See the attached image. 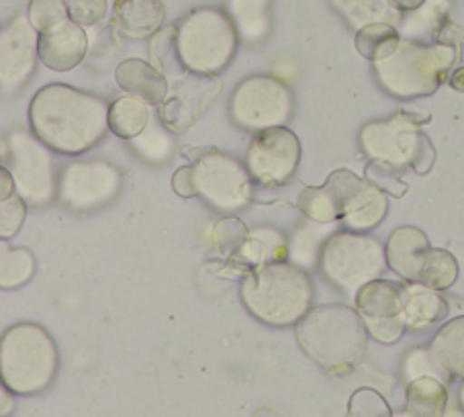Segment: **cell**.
<instances>
[{
    "label": "cell",
    "mask_w": 464,
    "mask_h": 417,
    "mask_svg": "<svg viewBox=\"0 0 464 417\" xmlns=\"http://www.w3.org/2000/svg\"><path fill=\"white\" fill-rule=\"evenodd\" d=\"M109 104L68 84L39 88L29 104V127L39 141L66 156L92 150L109 130Z\"/></svg>",
    "instance_id": "1"
},
{
    "label": "cell",
    "mask_w": 464,
    "mask_h": 417,
    "mask_svg": "<svg viewBox=\"0 0 464 417\" xmlns=\"http://www.w3.org/2000/svg\"><path fill=\"white\" fill-rule=\"evenodd\" d=\"M295 335L305 356L332 374L350 373L368 348L362 315L343 303L317 305L297 324Z\"/></svg>",
    "instance_id": "2"
},
{
    "label": "cell",
    "mask_w": 464,
    "mask_h": 417,
    "mask_svg": "<svg viewBox=\"0 0 464 417\" xmlns=\"http://www.w3.org/2000/svg\"><path fill=\"white\" fill-rule=\"evenodd\" d=\"M244 307L272 327L297 325L314 309L311 276L289 260L268 262L246 275L239 286Z\"/></svg>",
    "instance_id": "3"
},
{
    "label": "cell",
    "mask_w": 464,
    "mask_h": 417,
    "mask_svg": "<svg viewBox=\"0 0 464 417\" xmlns=\"http://www.w3.org/2000/svg\"><path fill=\"white\" fill-rule=\"evenodd\" d=\"M459 58L454 45L418 44L401 39L389 58L374 62L377 82L395 99H418L434 94L450 78V70Z\"/></svg>",
    "instance_id": "4"
},
{
    "label": "cell",
    "mask_w": 464,
    "mask_h": 417,
    "mask_svg": "<svg viewBox=\"0 0 464 417\" xmlns=\"http://www.w3.org/2000/svg\"><path fill=\"white\" fill-rule=\"evenodd\" d=\"M60 371V352L45 327L14 324L0 340L3 387L17 395H35L53 383Z\"/></svg>",
    "instance_id": "5"
},
{
    "label": "cell",
    "mask_w": 464,
    "mask_h": 417,
    "mask_svg": "<svg viewBox=\"0 0 464 417\" xmlns=\"http://www.w3.org/2000/svg\"><path fill=\"white\" fill-rule=\"evenodd\" d=\"M239 34L226 11L203 6L176 25V58L188 74L219 76L236 58Z\"/></svg>",
    "instance_id": "6"
},
{
    "label": "cell",
    "mask_w": 464,
    "mask_h": 417,
    "mask_svg": "<svg viewBox=\"0 0 464 417\" xmlns=\"http://www.w3.org/2000/svg\"><path fill=\"white\" fill-rule=\"evenodd\" d=\"M420 127L401 109L393 117L366 123L358 133L360 150L371 164L397 174L413 168L420 176H426L436 164V150Z\"/></svg>",
    "instance_id": "7"
},
{
    "label": "cell",
    "mask_w": 464,
    "mask_h": 417,
    "mask_svg": "<svg viewBox=\"0 0 464 417\" xmlns=\"http://www.w3.org/2000/svg\"><path fill=\"white\" fill-rule=\"evenodd\" d=\"M317 260L327 283L354 299L360 288L379 280L389 267L387 247L377 238L350 229L327 238Z\"/></svg>",
    "instance_id": "8"
},
{
    "label": "cell",
    "mask_w": 464,
    "mask_h": 417,
    "mask_svg": "<svg viewBox=\"0 0 464 417\" xmlns=\"http://www.w3.org/2000/svg\"><path fill=\"white\" fill-rule=\"evenodd\" d=\"M295 111L293 91L281 78L254 74L239 82L229 99V117L244 131L285 127Z\"/></svg>",
    "instance_id": "9"
},
{
    "label": "cell",
    "mask_w": 464,
    "mask_h": 417,
    "mask_svg": "<svg viewBox=\"0 0 464 417\" xmlns=\"http://www.w3.org/2000/svg\"><path fill=\"white\" fill-rule=\"evenodd\" d=\"M3 158L9 160L14 187L29 207H47L58 197V179L50 148L34 131L13 130L3 143Z\"/></svg>",
    "instance_id": "10"
},
{
    "label": "cell",
    "mask_w": 464,
    "mask_h": 417,
    "mask_svg": "<svg viewBox=\"0 0 464 417\" xmlns=\"http://www.w3.org/2000/svg\"><path fill=\"white\" fill-rule=\"evenodd\" d=\"M197 192L213 211L234 215L254 199V179L246 164L219 150H203L193 164Z\"/></svg>",
    "instance_id": "11"
},
{
    "label": "cell",
    "mask_w": 464,
    "mask_h": 417,
    "mask_svg": "<svg viewBox=\"0 0 464 417\" xmlns=\"http://www.w3.org/2000/svg\"><path fill=\"white\" fill-rule=\"evenodd\" d=\"M123 187V174L105 160L72 162L60 176V203L74 213L99 211L113 200Z\"/></svg>",
    "instance_id": "12"
},
{
    "label": "cell",
    "mask_w": 464,
    "mask_h": 417,
    "mask_svg": "<svg viewBox=\"0 0 464 417\" xmlns=\"http://www.w3.org/2000/svg\"><path fill=\"white\" fill-rule=\"evenodd\" d=\"M301 164V141L289 127H272L254 133L246 151V168L264 187L289 182Z\"/></svg>",
    "instance_id": "13"
},
{
    "label": "cell",
    "mask_w": 464,
    "mask_h": 417,
    "mask_svg": "<svg viewBox=\"0 0 464 417\" xmlns=\"http://www.w3.org/2000/svg\"><path fill=\"white\" fill-rule=\"evenodd\" d=\"M39 60V31L29 15H19L0 34V86L14 96L34 76Z\"/></svg>",
    "instance_id": "14"
},
{
    "label": "cell",
    "mask_w": 464,
    "mask_h": 417,
    "mask_svg": "<svg viewBox=\"0 0 464 417\" xmlns=\"http://www.w3.org/2000/svg\"><path fill=\"white\" fill-rule=\"evenodd\" d=\"M221 91L218 76H182L174 82L166 101L160 104L158 117L174 135L188 131Z\"/></svg>",
    "instance_id": "15"
},
{
    "label": "cell",
    "mask_w": 464,
    "mask_h": 417,
    "mask_svg": "<svg viewBox=\"0 0 464 417\" xmlns=\"http://www.w3.org/2000/svg\"><path fill=\"white\" fill-rule=\"evenodd\" d=\"M88 35L76 21L66 19L39 34V62L53 72H70L82 63Z\"/></svg>",
    "instance_id": "16"
},
{
    "label": "cell",
    "mask_w": 464,
    "mask_h": 417,
    "mask_svg": "<svg viewBox=\"0 0 464 417\" xmlns=\"http://www.w3.org/2000/svg\"><path fill=\"white\" fill-rule=\"evenodd\" d=\"M387 264L405 283H420L421 267L431 250L428 236L420 228L401 226L387 242Z\"/></svg>",
    "instance_id": "17"
},
{
    "label": "cell",
    "mask_w": 464,
    "mask_h": 417,
    "mask_svg": "<svg viewBox=\"0 0 464 417\" xmlns=\"http://www.w3.org/2000/svg\"><path fill=\"white\" fill-rule=\"evenodd\" d=\"M115 80L125 94L138 96L150 107H160L166 101L170 86L154 63L141 58H127L115 68Z\"/></svg>",
    "instance_id": "18"
},
{
    "label": "cell",
    "mask_w": 464,
    "mask_h": 417,
    "mask_svg": "<svg viewBox=\"0 0 464 417\" xmlns=\"http://www.w3.org/2000/svg\"><path fill=\"white\" fill-rule=\"evenodd\" d=\"M166 9L162 0H115L113 25L127 39H148L162 29Z\"/></svg>",
    "instance_id": "19"
},
{
    "label": "cell",
    "mask_w": 464,
    "mask_h": 417,
    "mask_svg": "<svg viewBox=\"0 0 464 417\" xmlns=\"http://www.w3.org/2000/svg\"><path fill=\"white\" fill-rule=\"evenodd\" d=\"M389 213V199L387 192H382L379 187H374L371 180L362 182L354 197L343 211V226L350 231H358V234H366V231L374 229L385 221Z\"/></svg>",
    "instance_id": "20"
},
{
    "label": "cell",
    "mask_w": 464,
    "mask_h": 417,
    "mask_svg": "<svg viewBox=\"0 0 464 417\" xmlns=\"http://www.w3.org/2000/svg\"><path fill=\"white\" fill-rule=\"evenodd\" d=\"M448 315V301L440 291L428 288L420 283H410L405 286V301L401 319L407 330L421 332L428 330Z\"/></svg>",
    "instance_id": "21"
},
{
    "label": "cell",
    "mask_w": 464,
    "mask_h": 417,
    "mask_svg": "<svg viewBox=\"0 0 464 417\" xmlns=\"http://www.w3.org/2000/svg\"><path fill=\"white\" fill-rule=\"evenodd\" d=\"M428 352L440 373L464 381V315L440 327Z\"/></svg>",
    "instance_id": "22"
},
{
    "label": "cell",
    "mask_w": 464,
    "mask_h": 417,
    "mask_svg": "<svg viewBox=\"0 0 464 417\" xmlns=\"http://www.w3.org/2000/svg\"><path fill=\"white\" fill-rule=\"evenodd\" d=\"M405 301V285L393 283V280H372L362 286L356 295V311L362 317L382 319L397 317L403 311Z\"/></svg>",
    "instance_id": "23"
},
{
    "label": "cell",
    "mask_w": 464,
    "mask_h": 417,
    "mask_svg": "<svg viewBox=\"0 0 464 417\" xmlns=\"http://www.w3.org/2000/svg\"><path fill=\"white\" fill-rule=\"evenodd\" d=\"M448 13H450V0H426L420 9L403 13L399 34L410 42L436 44L440 31L448 23Z\"/></svg>",
    "instance_id": "24"
},
{
    "label": "cell",
    "mask_w": 464,
    "mask_h": 417,
    "mask_svg": "<svg viewBox=\"0 0 464 417\" xmlns=\"http://www.w3.org/2000/svg\"><path fill=\"white\" fill-rule=\"evenodd\" d=\"M448 389L438 376H420L407 384L405 417H444Z\"/></svg>",
    "instance_id": "25"
},
{
    "label": "cell",
    "mask_w": 464,
    "mask_h": 417,
    "mask_svg": "<svg viewBox=\"0 0 464 417\" xmlns=\"http://www.w3.org/2000/svg\"><path fill=\"white\" fill-rule=\"evenodd\" d=\"M330 3L356 31L372 23H389L399 29L403 21V13L397 11L391 0H330Z\"/></svg>",
    "instance_id": "26"
},
{
    "label": "cell",
    "mask_w": 464,
    "mask_h": 417,
    "mask_svg": "<svg viewBox=\"0 0 464 417\" xmlns=\"http://www.w3.org/2000/svg\"><path fill=\"white\" fill-rule=\"evenodd\" d=\"M150 104L138 96H119L109 109V130L121 140H135L150 125Z\"/></svg>",
    "instance_id": "27"
},
{
    "label": "cell",
    "mask_w": 464,
    "mask_h": 417,
    "mask_svg": "<svg viewBox=\"0 0 464 417\" xmlns=\"http://www.w3.org/2000/svg\"><path fill=\"white\" fill-rule=\"evenodd\" d=\"M401 39L397 27L389 23H372V25L356 31V50L364 60L374 63L395 53Z\"/></svg>",
    "instance_id": "28"
},
{
    "label": "cell",
    "mask_w": 464,
    "mask_h": 417,
    "mask_svg": "<svg viewBox=\"0 0 464 417\" xmlns=\"http://www.w3.org/2000/svg\"><path fill=\"white\" fill-rule=\"evenodd\" d=\"M35 275V256L27 247H9L3 242L0 250V286L3 291H14L27 285Z\"/></svg>",
    "instance_id": "29"
},
{
    "label": "cell",
    "mask_w": 464,
    "mask_h": 417,
    "mask_svg": "<svg viewBox=\"0 0 464 417\" xmlns=\"http://www.w3.org/2000/svg\"><path fill=\"white\" fill-rule=\"evenodd\" d=\"M459 275L460 267L454 254L444 250V247H431L421 267L420 285L434 288V291H446L459 280Z\"/></svg>",
    "instance_id": "30"
},
{
    "label": "cell",
    "mask_w": 464,
    "mask_h": 417,
    "mask_svg": "<svg viewBox=\"0 0 464 417\" xmlns=\"http://www.w3.org/2000/svg\"><path fill=\"white\" fill-rule=\"evenodd\" d=\"M299 211L314 223H335L342 221V208L334 190L324 187H305L297 199Z\"/></svg>",
    "instance_id": "31"
},
{
    "label": "cell",
    "mask_w": 464,
    "mask_h": 417,
    "mask_svg": "<svg viewBox=\"0 0 464 417\" xmlns=\"http://www.w3.org/2000/svg\"><path fill=\"white\" fill-rule=\"evenodd\" d=\"M131 141L133 148L138 150L143 158L150 160V162H166L174 151L172 131L168 130L160 117H151L146 131Z\"/></svg>",
    "instance_id": "32"
},
{
    "label": "cell",
    "mask_w": 464,
    "mask_h": 417,
    "mask_svg": "<svg viewBox=\"0 0 464 417\" xmlns=\"http://www.w3.org/2000/svg\"><path fill=\"white\" fill-rule=\"evenodd\" d=\"M247 236H250V231H247L242 219L226 218L215 223L211 242L215 246V250L219 252V256H223V260H231L239 247L244 246Z\"/></svg>",
    "instance_id": "33"
},
{
    "label": "cell",
    "mask_w": 464,
    "mask_h": 417,
    "mask_svg": "<svg viewBox=\"0 0 464 417\" xmlns=\"http://www.w3.org/2000/svg\"><path fill=\"white\" fill-rule=\"evenodd\" d=\"M346 417H393V412L379 391L362 387L352 393Z\"/></svg>",
    "instance_id": "34"
},
{
    "label": "cell",
    "mask_w": 464,
    "mask_h": 417,
    "mask_svg": "<svg viewBox=\"0 0 464 417\" xmlns=\"http://www.w3.org/2000/svg\"><path fill=\"white\" fill-rule=\"evenodd\" d=\"M27 15L34 27L42 34V31L70 19L68 0H29Z\"/></svg>",
    "instance_id": "35"
},
{
    "label": "cell",
    "mask_w": 464,
    "mask_h": 417,
    "mask_svg": "<svg viewBox=\"0 0 464 417\" xmlns=\"http://www.w3.org/2000/svg\"><path fill=\"white\" fill-rule=\"evenodd\" d=\"M27 203L23 200L19 192L14 195L0 199V238L11 239L19 234L23 221L27 218Z\"/></svg>",
    "instance_id": "36"
},
{
    "label": "cell",
    "mask_w": 464,
    "mask_h": 417,
    "mask_svg": "<svg viewBox=\"0 0 464 417\" xmlns=\"http://www.w3.org/2000/svg\"><path fill=\"white\" fill-rule=\"evenodd\" d=\"M366 324L368 335L372 340H377L379 344H395L403 338L405 334V324L401 315L397 317H382V319H371V317H362Z\"/></svg>",
    "instance_id": "37"
},
{
    "label": "cell",
    "mask_w": 464,
    "mask_h": 417,
    "mask_svg": "<svg viewBox=\"0 0 464 417\" xmlns=\"http://www.w3.org/2000/svg\"><path fill=\"white\" fill-rule=\"evenodd\" d=\"M68 11L78 25H97L107 15V0H68Z\"/></svg>",
    "instance_id": "38"
},
{
    "label": "cell",
    "mask_w": 464,
    "mask_h": 417,
    "mask_svg": "<svg viewBox=\"0 0 464 417\" xmlns=\"http://www.w3.org/2000/svg\"><path fill=\"white\" fill-rule=\"evenodd\" d=\"M366 180H371L374 187H379L382 192H389L393 197H405L407 192V184L401 180V174L387 170V168H381L377 164L366 166Z\"/></svg>",
    "instance_id": "39"
},
{
    "label": "cell",
    "mask_w": 464,
    "mask_h": 417,
    "mask_svg": "<svg viewBox=\"0 0 464 417\" xmlns=\"http://www.w3.org/2000/svg\"><path fill=\"white\" fill-rule=\"evenodd\" d=\"M170 53H176V27L160 29L154 35V39H151V45H150L151 62H154V66L162 72V74L166 70L168 55Z\"/></svg>",
    "instance_id": "40"
},
{
    "label": "cell",
    "mask_w": 464,
    "mask_h": 417,
    "mask_svg": "<svg viewBox=\"0 0 464 417\" xmlns=\"http://www.w3.org/2000/svg\"><path fill=\"white\" fill-rule=\"evenodd\" d=\"M405 373L410 381L420 379V376H434L431 373H440V368L434 364L428 350H415L410 354L405 363Z\"/></svg>",
    "instance_id": "41"
},
{
    "label": "cell",
    "mask_w": 464,
    "mask_h": 417,
    "mask_svg": "<svg viewBox=\"0 0 464 417\" xmlns=\"http://www.w3.org/2000/svg\"><path fill=\"white\" fill-rule=\"evenodd\" d=\"M172 189H174L176 195L182 197V199L198 197L193 166H180L179 170L172 174Z\"/></svg>",
    "instance_id": "42"
},
{
    "label": "cell",
    "mask_w": 464,
    "mask_h": 417,
    "mask_svg": "<svg viewBox=\"0 0 464 417\" xmlns=\"http://www.w3.org/2000/svg\"><path fill=\"white\" fill-rule=\"evenodd\" d=\"M436 44H444V45L459 47L460 44H464V31L456 27V25H452V23L448 21L446 25H444V29L440 31Z\"/></svg>",
    "instance_id": "43"
},
{
    "label": "cell",
    "mask_w": 464,
    "mask_h": 417,
    "mask_svg": "<svg viewBox=\"0 0 464 417\" xmlns=\"http://www.w3.org/2000/svg\"><path fill=\"white\" fill-rule=\"evenodd\" d=\"M17 192V187H14V179L13 174L9 172V168L3 166V170H0V199H6Z\"/></svg>",
    "instance_id": "44"
},
{
    "label": "cell",
    "mask_w": 464,
    "mask_h": 417,
    "mask_svg": "<svg viewBox=\"0 0 464 417\" xmlns=\"http://www.w3.org/2000/svg\"><path fill=\"white\" fill-rule=\"evenodd\" d=\"M423 3H426V0H391V5L401 13H411L415 9H420Z\"/></svg>",
    "instance_id": "45"
},
{
    "label": "cell",
    "mask_w": 464,
    "mask_h": 417,
    "mask_svg": "<svg viewBox=\"0 0 464 417\" xmlns=\"http://www.w3.org/2000/svg\"><path fill=\"white\" fill-rule=\"evenodd\" d=\"M448 84H450L456 92L464 94V68L454 70L450 78H448Z\"/></svg>",
    "instance_id": "46"
},
{
    "label": "cell",
    "mask_w": 464,
    "mask_h": 417,
    "mask_svg": "<svg viewBox=\"0 0 464 417\" xmlns=\"http://www.w3.org/2000/svg\"><path fill=\"white\" fill-rule=\"evenodd\" d=\"M13 412V399L9 401V389H3V417H6Z\"/></svg>",
    "instance_id": "47"
},
{
    "label": "cell",
    "mask_w": 464,
    "mask_h": 417,
    "mask_svg": "<svg viewBox=\"0 0 464 417\" xmlns=\"http://www.w3.org/2000/svg\"><path fill=\"white\" fill-rule=\"evenodd\" d=\"M459 399H460V405H462V409H464V384H462V389H460Z\"/></svg>",
    "instance_id": "48"
}]
</instances>
